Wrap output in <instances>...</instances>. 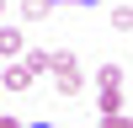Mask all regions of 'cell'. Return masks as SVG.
Listing matches in <instances>:
<instances>
[{
	"instance_id": "cell-6",
	"label": "cell",
	"mask_w": 133,
	"mask_h": 128,
	"mask_svg": "<svg viewBox=\"0 0 133 128\" xmlns=\"http://www.w3.org/2000/svg\"><path fill=\"white\" fill-rule=\"evenodd\" d=\"M48 59H53V53H43V48H32V53H21V64H27L32 75H43V69H48Z\"/></svg>"
},
{
	"instance_id": "cell-4",
	"label": "cell",
	"mask_w": 133,
	"mask_h": 128,
	"mask_svg": "<svg viewBox=\"0 0 133 128\" xmlns=\"http://www.w3.org/2000/svg\"><path fill=\"white\" fill-rule=\"evenodd\" d=\"M0 53H21V27H0Z\"/></svg>"
},
{
	"instance_id": "cell-8",
	"label": "cell",
	"mask_w": 133,
	"mask_h": 128,
	"mask_svg": "<svg viewBox=\"0 0 133 128\" xmlns=\"http://www.w3.org/2000/svg\"><path fill=\"white\" fill-rule=\"evenodd\" d=\"M112 27H117V32H128V27H133V11H128V5H117V11H112Z\"/></svg>"
},
{
	"instance_id": "cell-3",
	"label": "cell",
	"mask_w": 133,
	"mask_h": 128,
	"mask_svg": "<svg viewBox=\"0 0 133 128\" xmlns=\"http://www.w3.org/2000/svg\"><path fill=\"white\" fill-rule=\"evenodd\" d=\"M101 112H123V85H101Z\"/></svg>"
},
{
	"instance_id": "cell-2",
	"label": "cell",
	"mask_w": 133,
	"mask_h": 128,
	"mask_svg": "<svg viewBox=\"0 0 133 128\" xmlns=\"http://www.w3.org/2000/svg\"><path fill=\"white\" fill-rule=\"evenodd\" d=\"M32 80H37V75H32V69H27V64H11V69H5V75H0V91H27V85H32Z\"/></svg>"
},
{
	"instance_id": "cell-1",
	"label": "cell",
	"mask_w": 133,
	"mask_h": 128,
	"mask_svg": "<svg viewBox=\"0 0 133 128\" xmlns=\"http://www.w3.org/2000/svg\"><path fill=\"white\" fill-rule=\"evenodd\" d=\"M48 69H53V80H59V91H64V96H75V91H80V53H69V48H64V53H53V59H48Z\"/></svg>"
},
{
	"instance_id": "cell-12",
	"label": "cell",
	"mask_w": 133,
	"mask_h": 128,
	"mask_svg": "<svg viewBox=\"0 0 133 128\" xmlns=\"http://www.w3.org/2000/svg\"><path fill=\"white\" fill-rule=\"evenodd\" d=\"M32 128H53V123H32Z\"/></svg>"
},
{
	"instance_id": "cell-7",
	"label": "cell",
	"mask_w": 133,
	"mask_h": 128,
	"mask_svg": "<svg viewBox=\"0 0 133 128\" xmlns=\"http://www.w3.org/2000/svg\"><path fill=\"white\" fill-rule=\"evenodd\" d=\"M96 80H101V85H123V64H101Z\"/></svg>"
},
{
	"instance_id": "cell-11",
	"label": "cell",
	"mask_w": 133,
	"mask_h": 128,
	"mask_svg": "<svg viewBox=\"0 0 133 128\" xmlns=\"http://www.w3.org/2000/svg\"><path fill=\"white\" fill-rule=\"evenodd\" d=\"M0 128H21V123H16V117H0Z\"/></svg>"
},
{
	"instance_id": "cell-9",
	"label": "cell",
	"mask_w": 133,
	"mask_h": 128,
	"mask_svg": "<svg viewBox=\"0 0 133 128\" xmlns=\"http://www.w3.org/2000/svg\"><path fill=\"white\" fill-rule=\"evenodd\" d=\"M101 128H133L128 112H101Z\"/></svg>"
},
{
	"instance_id": "cell-5",
	"label": "cell",
	"mask_w": 133,
	"mask_h": 128,
	"mask_svg": "<svg viewBox=\"0 0 133 128\" xmlns=\"http://www.w3.org/2000/svg\"><path fill=\"white\" fill-rule=\"evenodd\" d=\"M53 5H59V0H21V11H27V16H32V21H43V16H48V11H53Z\"/></svg>"
},
{
	"instance_id": "cell-13",
	"label": "cell",
	"mask_w": 133,
	"mask_h": 128,
	"mask_svg": "<svg viewBox=\"0 0 133 128\" xmlns=\"http://www.w3.org/2000/svg\"><path fill=\"white\" fill-rule=\"evenodd\" d=\"M0 11H5V0H0Z\"/></svg>"
},
{
	"instance_id": "cell-10",
	"label": "cell",
	"mask_w": 133,
	"mask_h": 128,
	"mask_svg": "<svg viewBox=\"0 0 133 128\" xmlns=\"http://www.w3.org/2000/svg\"><path fill=\"white\" fill-rule=\"evenodd\" d=\"M59 5H96V0H59Z\"/></svg>"
}]
</instances>
